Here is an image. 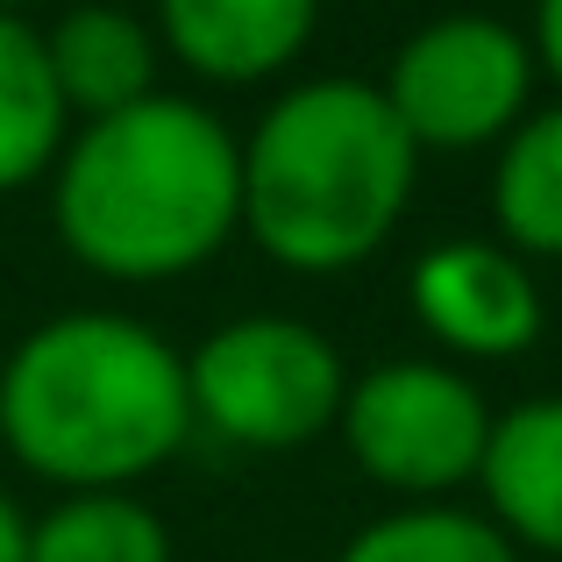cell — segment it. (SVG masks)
Masks as SVG:
<instances>
[{
    "label": "cell",
    "instance_id": "6da1fadb",
    "mask_svg": "<svg viewBox=\"0 0 562 562\" xmlns=\"http://www.w3.org/2000/svg\"><path fill=\"white\" fill-rule=\"evenodd\" d=\"M50 221L93 278H186L243 235V143L186 93L79 122L50 171Z\"/></svg>",
    "mask_w": 562,
    "mask_h": 562
},
{
    "label": "cell",
    "instance_id": "7a4b0ae2",
    "mask_svg": "<svg viewBox=\"0 0 562 562\" xmlns=\"http://www.w3.org/2000/svg\"><path fill=\"white\" fill-rule=\"evenodd\" d=\"M192 435L186 357L136 314H57L0 363V441L57 492H128Z\"/></svg>",
    "mask_w": 562,
    "mask_h": 562
},
{
    "label": "cell",
    "instance_id": "3957f363",
    "mask_svg": "<svg viewBox=\"0 0 562 562\" xmlns=\"http://www.w3.org/2000/svg\"><path fill=\"white\" fill-rule=\"evenodd\" d=\"M420 150L363 79H300L243 136V235L300 278L371 263L413 206Z\"/></svg>",
    "mask_w": 562,
    "mask_h": 562
},
{
    "label": "cell",
    "instance_id": "277c9868",
    "mask_svg": "<svg viewBox=\"0 0 562 562\" xmlns=\"http://www.w3.org/2000/svg\"><path fill=\"white\" fill-rule=\"evenodd\" d=\"M192 427L235 441V449H300L342 420L349 371L342 349L292 314L221 321L186 357Z\"/></svg>",
    "mask_w": 562,
    "mask_h": 562
},
{
    "label": "cell",
    "instance_id": "5b68a950",
    "mask_svg": "<svg viewBox=\"0 0 562 562\" xmlns=\"http://www.w3.org/2000/svg\"><path fill=\"white\" fill-rule=\"evenodd\" d=\"M535 43L498 14H441L384 65V108L413 150H492L535 114Z\"/></svg>",
    "mask_w": 562,
    "mask_h": 562
},
{
    "label": "cell",
    "instance_id": "8992f818",
    "mask_svg": "<svg viewBox=\"0 0 562 562\" xmlns=\"http://www.w3.org/2000/svg\"><path fill=\"white\" fill-rule=\"evenodd\" d=\"M335 427H342L349 463L363 477L398 498H420V506H435L456 484H477L484 449H492L484 392L456 363H435V357H398L349 378Z\"/></svg>",
    "mask_w": 562,
    "mask_h": 562
},
{
    "label": "cell",
    "instance_id": "52a82bcc",
    "mask_svg": "<svg viewBox=\"0 0 562 562\" xmlns=\"http://www.w3.org/2000/svg\"><path fill=\"white\" fill-rule=\"evenodd\" d=\"M406 300H413V321L441 349L477 357V363H506L520 349H535L541 321H549L527 257H513L506 243H477V235L420 249V263L406 278Z\"/></svg>",
    "mask_w": 562,
    "mask_h": 562
},
{
    "label": "cell",
    "instance_id": "ba28073f",
    "mask_svg": "<svg viewBox=\"0 0 562 562\" xmlns=\"http://www.w3.org/2000/svg\"><path fill=\"white\" fill-rule=\"evenodd\" d=\"M321 0H157V43L214 86L278 79L314 43Z\"/></svg>",
    "mask_w": 562,
    "mask_h": 562
},
{
    "label": "cell",
    "instance_id": "9c48e42d",
    "mask_svg": "<svg viewBox=\"0 0 562 562\" xmlns=\"http://www.w3.org/2000/svg\"><path fill=\"white\" fill-rule=\"evenodd\" d=\"M43 50H50V79L65 93V108L100 122V114H122L157 93L165 43L143 14L114 8V0H86V8H65L43 29Z\"/></svg>",
    "mask_w": 562,
    "mask_h": 562
},
{
    "label": "cell",
    "instance_id": "30bf717a",
    "mask_svg": "<svg viewBox=\"0 0 562 562\" xmlns=\"http://www.w3.org/2000/svg\"><path fill=\"white\" fill-rule=\"evenodd\" d=\"M484 520L513 541V549L562 555V392L527 398V406L492 420V449H484Z\"/></svg>",
    "mask_w": 562,
    "mask_h": 562
},
{
    "label": "cell",
    "instance_id": "8fae6325",
    "mask_svg": "<svg viewBox=\"0 0 562 562\" xmlns=\"http://www.w3.org/2000/svg\"><path fill=\"white\" fill-rule=\"evenodd\" d=\"M65 93L50 79V50L29 14H0V192L50 179L65 157Z\"/></svg>",
    "mask_w": 562,
    "mask_h": 562
},
{
    "label": "cell",
    "instance_id": "7c38bea8",
    "mask_svg": "<svg viewBox=\"0 0 562 562\" xmlns=\"http://www.w3.org/2000/svg\"><path fill=\"white\" fill-rule=\"evenodd\" d=\"M492 221L513 257H562V100L535 108L498 143Z\"/></svg>",
    "mask_w": 562,
    "mask_h": 562
},
{
    "label": "cell",
    "instance_id": "4fadbf2b",
    "mask_svg": "<svg viewBox=\"0 0 562 562\" xmlns=\"http://www.w3.org/2000/svg\"><path fill=\"white\" fill-rule=\"evenodd\" d=\"M29 562H171V527L136 492H65L29 520Z\"/></svg>",
    "mask_w": 562,
    "mask_h": 562
},
{
    "label": "cell",
    "instance_id": "5bb4252c",
    "mask_svg": "<svg viewBox=\"0 0 562 562\" xmlns=\"http://www.w3.org/2000/svg\"><path fill=\"white\" fill-rule=\"evenodd\" d=\"M335 562H520L506 535L484 513L463 506H398L371 520L363 535H349V549Z\"/></svg>",
    "mask_w": 562,
    "mask_h": 562
},
{
    "label": "cell",
    "instance_id": "9a60e30c",
    "mask_svg": "<svg viewBox=\"0 0 562 562\" xmlns=\"http://www.w3.org/2000/svg\"><path fill=\"white\" fill-rule=\"evenodd\" d=\"M535 65L562 86V0H535Z\"/></svg>",
    "mask_w": 562,
    "mask_h": 562
},
{
    "label": "cell",
    "instance_id": "2e32d148",
    "mask_svg": "<svg viewBox=\"0 0 562 562\" xmlns=\"http://www.w3.org/2000/svg\"><path fill=\"white\" fill-rule=\"evenodd\" d=\"M0 562H29V520L8 492H0Z\"/></svg>",
    "mask_w": 562,
    "mask_h": 562
},
{
    "label": "cell",
    "instance_id": "e0dca14e",
    "mask_svg": "<svg viewBox=\"0 0 562 562\" xmlns=\"http://www.w3.org/2000/svg\"><path fill=\"white\" fill-rule=\"evenodd\" d=\"M22 8H36V0H0V14H22Z\"/></svg>",
    "mask_w": 562,
    "mask_h": 562
}]
</instances>
